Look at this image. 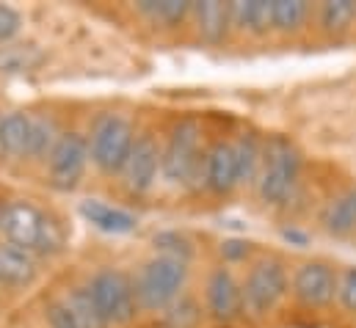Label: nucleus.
<instances>
[{
    "label": "nucleus",
    "instance_id": "1",
    "mask_svg": "<svg viewBox=\"0 0 356 328\" xmlns=\"http://www.w3.org/2000/svg\"><path fill=\"white\" fill-rule=\"evenodd\" d=\"M0 232L8 246H17L31 254H58L64 248L61 224L31 202H11L6 207Z\"/></svg>",
    "mask_w": 356,
    "mask_h": 328
},
{
    "label": "nucleus",
    "instance_id": "2",
    "mask_svg": "<svg viewBox=\"0 0 356 328\" xmlns=\"http://www.w3.org/2000/svg\"><path fill=\"white\" fill-rule=\"evenodd\" d=\"M136 147V130L124 116L102 113L89 138V158L102 174H122Z\"/></svg>",
    "mask_w": 356,
    "mask_h": 328
},
{
    "label": "nucleus",
    "instance_id": "3",
    "mask_svg": "<svg viewBox=\"0 0 356 328\" xmlns=\"http://www.w3.org/2000/svg\"><path fill=\"white\" fill-rule=\"evenodd\" d=\"M185 279H188V262L169 259V256H152L136 279L138 306L149 312L169 309L179 298Z\"/></svg>",
    "mask_w": 356,
    "mask_h": 328
},
{
    "label": "nucleus",
    "instance_id": "4",
    "mask_svg": "<svg viewBox=\"0 0 356 328\" xmlns=\"http://www.w3.org/2000/svg\"><path fill=\"white\" fill-rule=\"evenodd\" d=\"M89 293L108 326H127L136 318L138 295H136V281L127 273L113 268L94 273L89 281Z\"/></svg>",
    "mask_w": 356,
    "mask_h": 328
},
{
    "label": "nucleus",
    "instance_id": "5",
    "mask_svg": "<svg viewBox=\"0 0 356 328\" xmlns=\"http://www.w3.org/2000/svg\"><path fill=\"white\" fill-rule=\"evenodd\" d=\"M298 168H301L298 152L284 138H273L263 149V171H260V179H257L260 199L266 204L287 202V196L296 188Z\"/></svg>",
    "mask_w": 356,
    "mask_h": 328
},
{
    "label": "nucleus",
    "instance_id": "6",
    "mask_svg": "<svg viewBox=\"0 0 356 328\" xmlns=\"http://www.w3.org/2000/svg\"><path fill=\"white\" fill-rule=\"evenodd\" d=\"M287 290L290 281L284 265L279 259H260L243 281V304L254 318H266L268 312H273L282 304Z\"/></svg>",
    "mask_w": 356,
    "mask_h": 328
},
{
    "label": "nucleus",
    "instance_id": "7",
    "mask_svg": "<svg viewBox=\"0 0 356 328\" xmlns=\"http://www.w3.org/2000/svg\"><path fill=\"white\" fill-rule=\"evenodd\" d=\"M199 124L185 119L169 136V144L161 149V174L175 182V185H188L196 171L202 168V158H199Z\"/></svg>",
    "mask_w": 356,
    "mask_h": 328
},
{
    "label": "nucleus",
    "instance_id": "8",
    "mask_svg": "<svg viewBox=\"0 0 356 328\" xmlns=\"http://www.w3.org/2000/svg\"><path fill=\"white\" fill-rule=\"evenodd\" d=\"M89 161V141L81 133H61L58 144L47 155L50 182L61 190H72L81 182Z\"/></svg>",
    "mask_w": 356,
    "mask_h": 328
},
{
    "label": "nucleus",
    "instance_id": "9",
    "mask_svg": "<svg viewBox=\"0 0 356 328\" xmlns=\"http://www.w3.org/2000/svg\"><path fill=\"white\" fill-rule=\"evenodd\" d=\"M337 284H340V276L329 262H321V259L304 262L293 276V293L304 306L332 304L337 295Z\"/></svg>",
    "mask_w": 356,
    "mask_h": 328
},
{
    "label": "nucleus",
    "instance_id": "10",
    "mask_svg": "<svg viewBox=\"0 0 356 328\" xmlns=\"http://www.w3.org/2000/svg\"><path fill=\"white\" fill-rule=\"evenodd\" d=\"M207 312L218 323H232L246 309L243 304V284L235 279L229 268H216L207 279Z\"/></svg>",
    "mask_w": 356,
    "mask_h": 328
},
{
    "label": "nucleus",
    "instance_id": "11",
    "mask_svg": "<svg viewBox=\"0 0 356 328\" xmlns=\"http://www.w3.org/2000/svg\"><path fill=\"white\" fill-rule=\"evenodd\" d=\"M124 185L133 193H147L161 174V149L152 136H138L124 165Z\"/></svg>",
    "mask_w": 356,
    "mask_h": 328
},
{
    "label": "nucleus",
    "instance_id": "12",
    "mask_svg": "<svg viewBox=\"0 0 356 328\" xmlns=\"http://www.w3.org/2000/svg\"><path fill=\"white\" fill-rule=\"evenodd\" d=\"M202 177L204 185L213 193H229L238 182H241V171H238V155H235V144H216L202 163Z\"/></svg>",
    "mask_w": 356,
    "mask_h": 328
},
{
    "label": "nucleus",
    "instance_id": "13",
    "mask_svg": "<svg viewBox=\"0 0 356 328\" xmlns=\"http://www.w3.org/2000/svg\"><path fill=\"white\" fill-rule=\"evenodd\" d=\"M81 215L89 221L91 227H97L99 232H108V235H127L138 227L133 213L111 207V204L97 202V199H89V202L81 204Z\"/></svg>",
    "mask_w": 356,
    "mask_h": 328
},
{
    "label": "nucleus",
    "instance_id": "14",
    "mask_svg": "<svg viewBox=\"0 0 356 328\" xmlns=\"http://www.w3.org/2000/svg\"><path fill=\"white\" fill-rule=\"evenodd\" d=\"M36 256L31 251L3 243L0 246V287H25L36 279Z\"/></svg>",
    "mask_w": 356,
    "mask_h": 328
},
{
    "label": "nucleus",
    "instance_id": "15",
    "mask_svg": "<svg viewBox=\"0 0 356 328\" xmlns=\"http://www.w3.org/2000/svg\"><path fill=\"white\" fill-rule=\"evenodd\" d=\"M31 133H33V119L14 110L3 116L0 124V152L8 158H31Z\"/></svg>",
    "mask_w": 356,
    "mask_h": 328
},
{
    "label": "nucleus",
    "instance_id": "16",
    "mask_svg": "<svg viewBox=\"0 0 356 328\" xmlns=\"http://www.w3.org/2000/svg\"><path fill=\"white\" fill-rule=\"evenodd\" d=\"M193 14H196V28H199V36L207 42V44H218L232 19H229V6L227 3H216V0H207V3H196L193 6Z\"/></svg>",
    "mask_w": 356,
    "mask_h": 328
},
{
    "label": "nucleus",
    "instance_id": "17",
    "mask_svg": "<svg viewBox=\"0 0 356 328\" xmlns=\"http://www.w3.org/2000/svg\"><path fill=\"white\" fill-rule=\"evenodd\" d=\"M229 19L241 31L268 33L273 28L270 19V3L266 0H249V3H229Z\"/></svg>",
    "mask_w": 356,
    "mask_h": 328
},
{
    "label": "nucleus",
    "instance_id": "18",
    "mask_svg": "<svg viewBox=\"0 0 356 328\" xmlns=\"http://www.w3.org/2000/svg\"><path fill=\"white\" fill-rule=\"evenodd\" d=\"M323 227H326L329 235H337V238L354 232L356 229V188L346 190L343 196H337V199L326 207V213H323Z\"/></svg>",
    "mask_w": 356,
    "mask_h": 328
},
{
    "label": "nucleus",
    "instance_id": "19",
    "mask_svg": "<svg viewBox=\"0 0 356 328\" xmlns=\"http://www.w3.org/2000/svg\"><path fill=\"white\" fill-rule=\"evenodd\" d=\"M136 8L161 25H177L188 14H193V3H185V0H144Z\"/></svg>",
    "mask_w": 356,
    "mask_h": 328
},
{
    "label": "nucleus",
    "instance_id": "20",
    "mask_svg": "<svg viewBox=\"0 0 356 328\" xmlns=\"http://www.w3.org/2000/svg\"><path fill=\"white\" fill-rule=\"evenodd\" d=\"M307 14H309V6L301 3V0H273V3H270L273 28L282 31V33L298 31V28L307 22Z\"/></svg>",
    "mask_w": 356,
    "mask_h": 328
},
{
    "label": "nucleus",
    "instance_id": "21",
    "mask_svg": "<svg viewBox=\"0 0 356 328\" xmlns=\"http://www.w3.org/2000/svg\"><path fill=\"white\" fill-rule=\"evenodd\" d=\"M64 301L72 309V315H75L81 328H108V323L102 320V315H99V309L94 304V298H91L89 287H75Z\"/></svg>",
    "mask_w": 356,
    "mask_h": 328
},
{
    "label": "nucleus",
    "instance_id": "22",
    "mask_svg": "<svg viewBox=\"0 0 356 328\" xmlns=\"http://www.w3.org/2000/svg\"><path fill=\"white\" fill-rule=\"evenodd\" d=\"M356 19V3L351 0H329L321 6V25L329 33H343Z\"/></svg>",
    "mask_w": 356,
    "mask_h": 328
},
{
    "label": "nucleus",
    "instance_id": "23",
    "mask_svg": "<svg viewBox=\"0 0 356 328\" xmlns=\"http://www.w3.org/2000/svg\"><path fill=\"white\" fill-rule=\"evenodd\" d=\"M235 155H238L241 182H252L254 177H260V171H263V149H260L257 138L246 136L241 144H235Z\"/></svg>",
    "mask_w": 356,
    "mask_h": 328
},
{
    "label": "nucleus",
    "instance_id": "24",
    "mask_svg": "<svg viewBox=\"0 0 356 328\" xmlns=\"http://www.w3.org/2000/svg\"><path fill=\"white\" fill-rule=\"evenodd\" d=\"M152 246L158 251V256H169V259H179V262H188L193 256V246L182 232H158L152 238Z\"/></svg>",
    "mask_w": 356,
    "mask_h": 328
},
{
    "label": "nucleus",
    "instance_id": "25",
    "mask_svg": "<svg viewBox=\"0 0 356 328\" xmlns=\"http://www.w3.org/2000/svg\"><path fill=\"white\" fill-rule=\"evenodd\" d=\"M199 320H202V309L188 295H179L177 301L166 309V328H196Z\"/></svg>",
    "mask_w": 356,
    "mask_h": 328
},
{
    "label": "nucleus",
    "instance_id": "26",
    "mask_svg": "<svg viewBox=\"0 0 356 328\" xmlns=\"http://www.w3.org/2000/svg\"><path fill=\"white\" fill-rule=\"evenodd\" d=\"M61 133L56 130L53 119H33V133H31V158H44L53 152L58 144Z\"/></svg>",
    "mask_w": 356,
    "mask_h": 328
},
{
    "label": "nucleus",
    "instance_id": "27",
    "mask_svg": "<svg viewBox=\"0 0 356 328\" xmlns=\"http://www.w3.org/2000/svg\"><path fill=\"white\" fill-rule=\"evenodd\" d=\"M47 326L50 328H81L67 301H50L47 304Z\"/></svg>",
    "mask_w": 356,
    "mask_h": 328
},
{
    "label": "nucleus",
    "instance_id": "28",
    "mask_svg": "<svg viewBox=\"0 0 356 328\" xmlns=\"http://www.w3.org/2000/svg\"><path fill=\"white\" fill-rule=\"evenodd\" d=\"M337 298L348 312H356V265L343 270L340 284H337Z\"/></svg>",
    "mask_w": 356,
    "mask_h": 328
},
{
    "label": "nucleus",
    "instance_id": "29",
    "mask_svg": "<svg viewBox=\"0 0 356 328\" xmlns=\"http://www.w3.org/2000/svg\"><path fill=\"white\" fill-rule=\"evenodd\" d=\"M19 28H22L19 11L0 3V44H3V42H11V39L19 33Z\"/></svg>",
    "mask_w": 356,
    "mask_h": 328
},
{
    "label": "nucleus",
    "instance_id": "30",
    "mask_svg": "<svg viewBox=\"0 0 356 328\" xmlns=\"http://www.w3.org/2000/svg\"><path fill=\"white\" fill-rule=\"evenodd\" d=\"M221 254L229 256V259H246L249 256V243H243V240H227V243H221Z\"/></svg>",
    "mask_w": 356,
    "mask_h": 328
},
{
    "label": "nucleus",
    "instance_id": "31",
    "mask_svg": "<svg viewBox=\"0 0 356 328\" xmlns=\"http://www.w3.org/2000/svg\"><path fill=\"white\" fill-rule=\"evenodd\" d=\"M6 207H8V204L0 199V227H3V215H6Z\"/></svg>",
    "mask_w": 356,
    "mask_h": 328
},
{
    "label": "nucleus",
    "instance_id": "32",
    "mask_svg": "<svg viewBox=\"0 0 356 328\" xmlns=\"http://www.w3.org/2000/svg\"><path fill=\"white\" fill-rule=\"evenodd\" d=\"M0 124H3V113H0Z\"/></svg>",
    "mask_w": 356,
    "mask_h": 328
}]
</instances>
